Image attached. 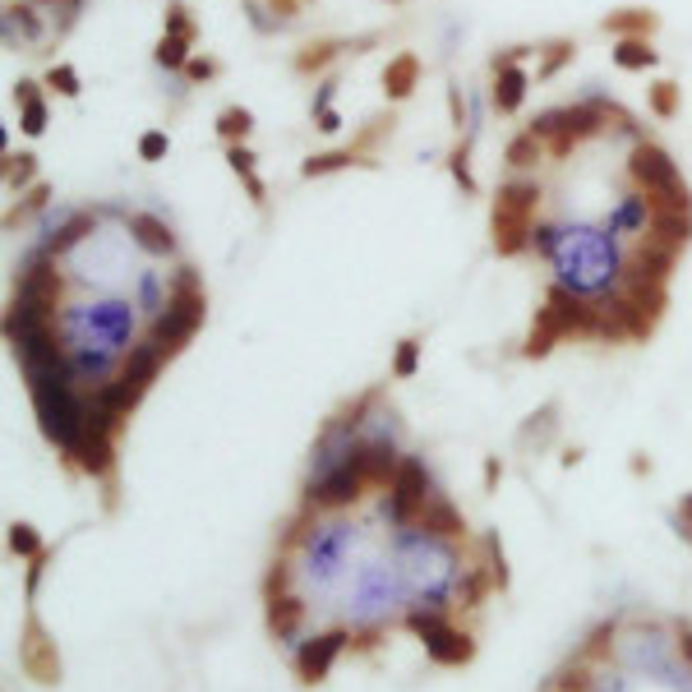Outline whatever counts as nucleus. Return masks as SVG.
I'll use <instances>...</instances> for the list:
<instances>
[{
  "mask_svg": "<svg viewBox=\"0 0 692 692\" xmlns=\"http://www.w3.org/2000/svg\"><path fill=\"white\" fill-rule=\"evenodd\" d=\"M351 411L314 448V476L282 526L263 577L268 637L300 683H323L346 651L406 628L439 665H466L476 637L462 614L503 586V549L476 536L430 466L365 434Z\"/></svg>",
  "mask_w": 692,
  "mask_h": 692,
  "instance_id": "f257e3e1",
  "label": "nucleus"
},
{
  "mask_svg": "<svg viewBox=\"0 0 692 692\" xmlns=\"http://www.w3.org/2000/svg\"><path fill=\"white\" fill-rule=\"evenodd\" d=\"M540 692H692V623L637 609L614 614L577 642Z\"/></svg>",
  "mask_w": 692,
  "mask_h": 692,
  "instance_id": "f03ea898",
  "label": "nucleus"
},
{
  "mask_svg": "<svg viewBox=\"0 0 692 692\" xmlns=\"http://www.w3.org/2000/svg\"><path fill=\"white\" fill-rule=\"evenodd\" d=\"M536 185H503L499 199H494V217H490V231H494V250L503 259H513L531 245V213H536Z\"/></svg>",
  "mask_w": 692,
  "mask_h": 692,
  "instance_id": "7ed1b4c3",
  "label": "nucleus"
},
{
  "mask_svg": "<svg viewBox=\"0 0 692 692\" xmlns=\"http://www.w3.org/2000/svg\"><path fill=\"white\" fill-rule=\"evenodd\" d=\"M628 171H633L637 190L646 194V203H692L688 185H683L674 157L656 144H637L633 157H628Z\"/></svg>",
  "mask_w": 692,
  "mask_h": 692,
  "instance_id": "20e7f679",
  "label": "nucleus"
},
{
  "mask_svg": "<svg viewBox=\"0 0 692 692\" xmlns=\"http://www.w3.org/2000/svg\"><path fill=\"white\" fill-rule=\"evenodd\" d=\"M494 70H499V84H494V111H499V116H513V111L522 107V97H526V74L517 70V56H503Z\"/></svg>",
  "mask_w": 692,
  "mask_h": 692,
  "instance_id": "39448f33",
  "label": "nucleus"
},
{
  "mask_svg": "<svg viewBox=\"0 0 692 692\" xmlns=\"http://www.w3.org/2000/svg\"><path fill=\"white\" fill-rule=\"evenodd\" d=\"M130 231L139 236V245H144V250H153V254H171V250H176V236H171V227L162 222V217H153V213H134L130 217Z\"/></svg>",
  "mask_w": 692,
  "mask_h": 692,
  "instance_id": "423d86ee",
  "label": "nucleus"
},
{
  "mask_svg": "<svg viewBox=\"0 0 692 692\" xmlns=\"http://www.w3.org/2000/svg\"><path fill=\"white\" fill-rule=\"evenodd\" d=\"M416 79H420V60L411 56V51H402V56L388 60V70H383V93L406 97L411 88H416Z\"/></svg>",
  "mask_w": 692,
  "mask_h": 692,
  "instance_id": "0eeeda50",
  "label": "nucleus"
},
{
  "mask_svg": "<svg viewBox=\"0 0 692 692\" xmlns=\"http://www.w3.org/2000/svg\"><path fill=\"white\" fill-rule=\"evenodd\" d=\"M656 60L660 56L651 51L646 37H619V47H614V65H619V70H651Z\"/></svg>",
  "mask_w": 692,
  "mask_h": 692,
  "instance_id": "6e6552de",
  "label": "nucleus"
},
{
  "mask_svg": "<svg viewBox=\"0 0 692 692\" xmlns=\"http://www.w3.org/2000/svg\"><path fill=\"white\" fill-rule=\"evenodd\" d=\"M651 28H656V14L651 10H619L605 19V33L614 37H651Z\"/></svg>",
  "mask_w": 692,
  "mask_h": 692,
  "instance_id": "1a4fd4ad",
  "label": "nucleus"
},
{
  "mask_svg": "<svg viewBox=\"0 0 692 692\" xmlns=\"http://www.w3.org/2000/svg\"><path fill=\"white\" fill-rule=\"evenodd\" d=\"M19 111H24V130L28 134H42L47 130V102L37 97V84H19Z\"/></svg>",
  "mask_w": 692,
  "mask_h": 692,
  "instance_id": "9d476101",
  "label": "nucleus"
},
{
  "mask_svg": "<svg viewBox=\"0 0 692 692\" xmlns=\"http://www.w3.org/2000/svg\"><path fill=\"white\" fill-rule=\"evenodd\" d=\"M254 130V116L245 107H227L222 116H217V134L227 139V144H236V139H245V134Z\"/></svg>",
  "mask_w": 692,
  "mask_h": 692,
  "instance_id": "9b49d317",
  "label": "nucleus"
},
{
  "mask_svg": "<svg viewBox=\"0 0 692 692\" xmlns=\"http://www.w3.org/2000/svg\"><path fill=\"white\" fill-rule=\"evenodd\" d=\"M351 162H356V153H351V148H346V153H319V157H310V162H305V167H300V176H328V171H342V167H351Z\"/></svg>",
  "mask_w": 692,
  "mask_h": 692,
  "instance_id": "f8f14e48",
  "label": "nucleus"
},
{
  "mask_svg": "<svg viewBox=\"0 0 692 692\" xmlns=\"http://www.w3.org/2000/svg\"><path fill=\"white\" fill-rule=\"evenodd\" d=\"M651 111H656L660 120H674V116H679V84L660 79V84L651 88Z\"/></svg>",
  "mask_w": 692,
  "mask_h": 692,
  "instance_id": "ddd939ff",
  "label": "nucleus"
},
{
  "mask_svg": "<svg viewBox=\"0 0 692 692\" xmlns=\"http://www.w3.org/2000/svg\"><path fill=\"white\" fill-rule=\"evenodd\" d=\"M503 157H508L513 167H531V162H540V139H536L531 130L517 134V139L508 144V153H503Z\"/></svg>",
  "mask_w": 692,
  "mask_h": 692,
  "instance_id": "4468645a",
  "label": "nucleus"
},
{
  "mask_svg": "<svg viewBox=\"0 0 692 692\" xmlns=\"http://www.w3.org/2000/svg\"><path fill=\"white\" fill-rule=\"evenodd\" d=\"M185 47H190V42H180V37H162V42H157V65H167V70H185V65H190Z\"/></svg>",
  "mask_w": 692,
  "mask_h": 692,
  "instance_id": "2eb2a0df",
  "label": "nucleus"
},
{
  "mask_svg": "<svg viewBox=\"0 0 692 692\" xmlns=\"http://www.w3.org/2000/svg\"><path fill=\"white\" fill-rule=\"evenodd\" d=\"M337 56V47H333V42H319V47H305V51H300V56H296V70L300 74H314V70H323V65H328V60H333Z\"/></svg>",
  "mask_w": 692,
  "mask_h": 692,
  "instance_id": "dca6fc26",
  "label": "nucleus"
},
{
  "mask_svg": "<svg viewBox=\"0 0 692 692\" xmlns=\"http://www.w3.org/2000/svg\"><path fill=\"white\" fill-rule=\"evenodd\" d=\"M47 84H51V88H56V93H60V97H74V93H79V74H74V70H70V65H56V70H51V74H47Z\"/></svg>",
  "mask_w": 692,
  "mask_h": 692,
  "instance_id": "f3484780",
  "label": "nucleus"
},
{
  "mask_svg": "<svg viewBox=\"0 0 692 692\" xmlns=\"http://www.w3.org/2000/svg\"><path fill=\"white\" fill-rule=\"evenodd\" d=\"M139 157H144V162H157V157H167V134H162V130H148L144 139H139Z\"/></svg>",
  "mask_w": 692,
  "mask_h": 692,
  "instance_id": "a211bd4d",
  "label": "nucleus"
},
{
  "mask_svg": "<svg viewBox=\"0 0 692 692\" xmlns=\"http://www.w3.org/2000/svg\"><path fill=\"white\" fill-rule=\"evenodd\" d=\"M167 37H180V42H194V24L185 19V10H180V5L167 14Z\"/></svg>",
  "mask_w": 692,
  "mask_h": 692,
  "instance_id": "6ab92c4d",
  "label": "nucleus"
},
{
  "mask_svg": "<svg viewBox=\"0 0 692 692\" xmlns=\"http://www.w3.org/2000/svg\"><path fill=\"white\" fill-rule=\"evenodd\" d=\"M227 162H231V171H236L240 180H250V176H254V153H250V148H236V144H231Z\"/></svg>",
  "mask_w": 692,
  "mask_h": 692,
  "instance_id": "aec40b11",
  "label": "nucleus"
},
{
  "mask_svg": "<svg viewBox=\"0 0 692 692\" xmlns=\"http://www.w3.org/2000/svg\"><path fill=\"white\" fill-rule=\"evenodd\" d=\"M28 176H33V157H10V185H24Z\"/></svg>",
  "mask_w": 692,
  "mask_h": 692,
  "instance_id": "412c9836",
  "label": "nucleus"
},
{
  "mask_svg": "<svg viewBox=\"0 0 692 692\" xmlns=\"http://www.w3.org/2000/svg\"><path fill=\"white\" fill-rule=\"evenodd\" d=\"M185 74L203 84V79H213V74H217V65H213V60H190V65H185Z\"/></svg>",
  "mask_w": 692,
  "mask_h": 692,
  "instance_id": "4be33fe9",
  "label": "nucleus"
},
{
  "mask_svg": "<svg viewBox=\"0 0 692 692\" xmlns=\"http://www.w3.org/2000/svg\"><path fill=\"white\" fill-rule=\"evenodd\" d=\"M411 370H416V342H406L402 356H397V374H411Z\"/></svg>",
  "mask_w": 692,
  "mask_h": 692,
  "instance_id": "5701e85b",
  "label": "nucleus"
},
{
  "mask_svg": "<svg viewBox=\"0 0 692 692\" xmlns=\"http://www.w3.org/2000/svg\"><path fill=\"white\" fill-rule=\"evenodd\" d=\"M568 56H573V47H568V42H563V47H554V56L545 60V70H540V74H554V70H559V65H563V60H568Z\"/></svg>",
  "mask_w": 692,
  "mask_h": 692,
  "instance_id": "b1692460",
  "label": "nucleus"
},
{
  "mask_svg": "<svg viewBox=\"0 0 692 692\" xmlns=\"http://www.w3.org/2000/svg\"><path fill=\"white\" fill-rule=\"evenodd\" d=\"M47 5H56V0H47Z\"/></svg>",
  "mask_w": 692,
  "mask_h": 692,
  "instance_id": "393cba45",
  "label": "nucleus"
}]
</instances>
